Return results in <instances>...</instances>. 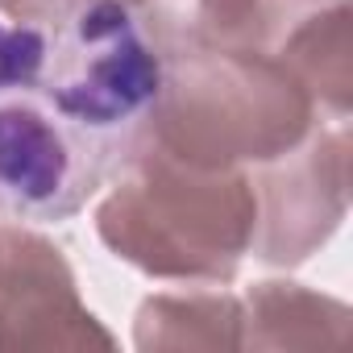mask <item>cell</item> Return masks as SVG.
I'll return each mask as SVG.
<instances>
[{"label":"cell","mask_w":353,"mask_h":353,"mask_svg":"<svg viewBox=\"0 0 353 353\" xmlns=\"http://www.w3.org/2000/svg\"><path fill=\"white\" fill-rule=\"evenodd\" d=\"M162 100V63L117 0H75L0 26V212H79Z\"/></svg>","instance_id":"6da1fadb"}]
</instances>
